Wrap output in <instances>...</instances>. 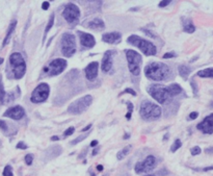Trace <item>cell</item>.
<instances>
[{"mask_svg":"<svg viewBox=\"0 0 213 176\" xmlns=\"http://www.w3.org/2000/svg\"><path fill=\"white\" fill-rule=\"evenodd\" d=\"M53 24H54V14H51L50 18H49V21L48 23H47L46 25V28H45V32H44V38H43V43L45 42V40H46L47 38V33H48L49 31H50L51 27L53 26Z\"/></svg>","mask_w":213,"mask_h":176,"instance_id":"obj_26","label":"cell"},{"mask_svg":"<svg viewBox=\"0 0 213 176\" xmlns=\"http://www.w3.org/2000/svg\"><path fill=\"white\" fill-rule=\"evenodd\" d=\"M197 117H199V113L197 112H192V113H190L189 114V120H195V119H197Z\"/></svg>","mask_w":213,"mask_h":176,"instance_id":"obj_38","label":"cell"},{"mask_svg":"<svg viewBox=\"0 0 213 176\" xmlns=\"http://www.w3.org/2000/svg\"><path fill=\"white\" fill-rule=\"evenodd\" d=\"M197 128L205 135H212L213 133V114L209 115L201 123L197 124Z\"/></svg>","mask_w":213,"mask_h":176,"instance_id":"obj_14","label":"cell"},{"mask_svg":"<svg viewBox=\"0 0 213 176\" xmlns=\"http://www.w3.org/2000/svg\"><path fill=\"white\" fill-rule=\"evenodd\" d=\"M144 176H156V175H154V174H148V175H144Z\"/></svg>","mask_w":213,"mask_h":176,"instance_id":"obj_54","label":"cell"},{"mask_svg":"<svg viewBox=\"0 0 213 176\" xmlns=\"http://www.w3.org/2000/svg\"><path fill=\"white\" fill-rule=\"evenodd\" d=\"M93 102V97L91 95H85L81 98L72 102L68 108V113L72 115H80L84 113L91 106Z\"/></svg>","mask_w":213,"mask_h":176,"instance_id":"obj_7","label":"cell"},{"mask_svg":"<svg viewBox=\"0 0 213 176\" xmlns=\"http://www.w3.org/2000/svg\"><path fill=\"white\" fill-rule=\"evenodd\" d=\"M147 91L152 98L161 104H164L172 100V96L167 91V88L162 85H150L147 88Z\"/></svg>","mask_w":213,"mask_h":176,"instance_id":"obj_5","label":"cell"},{"mask_svg":"<svg viewBox=\"0 0 213 176\" xmlns=\"http://www.w3.org/2000/svg\"><path fill=\"white\" fill-rule=\"evenodd\" d=\"M122 40L121 32L113 31V32H106L102 36V41L107 44H119Z\"/></svg>","mask_w":213,"mask_h":176,"instance_id":"obj_18","label":"cell"},{"mask_svg":"<svg viewBox=\"0 0 213 176\" xmlns=\"http://www.w3.org/2000/svg\"><path fill=\"white\" fill-rule=\"evenodd\" d=\"M144 74L149 79L154 81L164 80L170 74V67L161 62H153L144 68Z\"/></svg>","mask_w":213,"mask_h":176,"instance_id":"obj_1","label":"cell"},{"mask_svg":"<svg viewBox=\"0 0 213 176\" xmlns=\"http://www.w3.org/2000/svg\"><path fill=\"white\" fill-rule=\"evenodd\" d=\"M127 108H128V113H131L132 114L133 112V108H134V106H133V104L131 102H127Z\"/></svg>","mask_w":213,"mask_h":176,"instance_id":"obj_43","label":"cell"},{"mask_svg":"<svg viewBox=\"0 0 213 176\" xmlns=\"http://www.w3.org/2000/svg\"><path fill=\"white\" fill-rule=\"evenodd\" d=\"M210 106H211V108H213V101H212V102H211V104H210Z\"/></svg>","mask_w":213,"mask_h":176,"instance_id":"obj_55","label":"cell"},{"mask_svg":"<svg viewBox=\"0 0 213 176\" xmlns=\"http://www.w3.org/2000/svg\"><path fill=\"white\" fill-rule=\"evenodd\" d=\"M142 30L144 32V33L149 34V37H151V38H156V36H155V34H154L152 31H150V30H147V29H142Z\"/></svg>","mask_w":213,"mask_h":176,"instance_id":"obj_44","label":"cell"},{"mask_svg":"<svg viewBox=\"0 0 213 176\" xmlns=\"http://www.w3.org/2000/svg\"><path fill=\"white\" fill-rule=\"evenodd\" d=\"M205 152L206 153H213V146H211V147H208V148H206L205 149Z\"/></svg>","mask_w":213,"mask_h":176,"instance_id":"obj_45","label":"cell"},{"mask_svg":"<svg viewBox=\"0 0 213 176\" xmlns=\"http://www.w3.org/2000/svg\"><path fill=\"white\" fill-rule=\"evenodd\" d=\"M190 72H191V69H190L188 66H186V65H181V66H179V74H180L181 77H183L184 79H186V78L188 77Z\"/></svg>","mask_w":213,"mask_h":176,"instance_id":"obj_25","label":"cell"},{"mask_svg":"<svg viewBox=\"0 0 213 176\" xmlns=\"http://www.w3.org/2000/svg\"><path fill=\"white\" fill-rule=\"evenodd\" d=\"M182 22H183V29L185 32L192 33V32L195 31V26L193 25V23L191 22L190 19H183Z\"/></svg>","mask_w":213,"mask_h":176,"instance_id":"obj_23","label":"cell"},{"mask_svg":"<svg viewBox=\"0 0 213 176\" xmlns=\"http://www.w3.org/2000/svg\"><path fill=\"white\" fill-rule=\"evenodd\" d=\"M77 33L79 34V38H80V43L83 47L85 48H93L96 44V40H95L94 36L91 33H87L84 31H80L78 30Z\"/></svg>","mask_w":213,"mask_h":176,"instance_id":"obj_15","label":"cell"},{"mask_svg":"<svg viewBox=\"0 0 213 176\" xmlns=\"http://www.w3.org/2000/svg\"><path fill=\"white\" fill-rule=\"evenodd\" d=\"M2 63H3V58H2V57H0V65L2 64Z\"/></svg>","mask_w":213,"mask_h":176,"instance_id":"obj_53","label":"cell"},{"mask_svg":"<svg viewBox=\"0 0 213 176\" xmlns=\"http://www.w3.org/2000/svg\"><path fill=\"white\" fill-rule=\"evenodd\" d=\"M197 76L202 78H213V68L203 69V70L197 72Z\"/></svg>","mask_w":213,"mask_h":176,"instance_id":"obj_24","label":"cell"},{"mask_svg":"<svg viewBox=\"0 0 213 176\" xmlns=\"http://www.w3.org/2000/svg\"><path fill=\"white\" fill-rule=\"evenodd\" d=\"M80 9L74 3H68L62 11L64 20L69 24H75L76 22H78L80 18Z\"/></svg>","mask_w":213,"mask_h":176,"instance_id":"obj_11","label":"cell"},{"mask_svg":"<svg viewBox=\"0 0 213 176\" xmlns=\"http://www.w3.org/2000/svg\"><path fill=\"white\" fill-rule=\"evenodd\" d=\"M98 152H99V149H95V150L93 151V155H96Z\"/></svg>","mask_w":213,"mask_h":176,"instance_id":"obj_51","label":"cell"},{"mask_svg":"<svg viewBox=\"0 0 213 176\" xmlns=\"http://www.w3.org/2000/svg\"><path fill=\"white\" fill-rule=\"evenodd\" d=\"M16 25H17V21L13 20L12 22H11V24H9V26H8V29H7L6 36H5L4 40H3L2 47H4V46H6L7 44H8V42H9V40H11V37H12L13 32H14L15 28H16Z\"/></svg>","mask_w":213,"mask_h":176,"instance_id":"obj_21","label":"cell"},{"mask_svg":"<svg viewBox=\"0 0 213 176\" xmlns=\"http://www.w3.org/2000/svg\"><path fill=\"white\" fill-rule=\"evenodd\" d=\"M62 53L64 57H72L76 52V38L74 34L66 32L60 40Z\"/></svg>","mask_w":213,"mask_h":176,"instance_id":"obj_6","label":"cell"},{"mask_svg":"<svg viewBox=\"0 0 213 176\" xmlns=\"http://www.w3.org/2000/svg\"><path fill=\"white\" fill-rule=\"evenodd\" d=\"M24 160H25L26 165L30 166L32 164V162H33V156H32L31 154H26L25 157H24Z\"/></svg>","mask_w":213,"mask_h":176,"instance_id":"obj_33","label":"cell"},{"mask_svg":"<svg viewBox=\"0 0 213 176\" xmlns=\"http://www.w3.org/2000/svg\"><path fill=\"white\" fill-rule=\"evenodd\" d=\"M3 116L6 118H11L13 120H21L25 116V110L21 105H15L13 108H9L3 114Z\"/></svg>","mask_w":213,"mask_h":176,"instance_id":"obj_13","label":"cell"},{"mask_svg":"<svg viewBox=\"0 0 213 176\" xmlns=\"http://www.w3.org/2000/svg\"><path fill=\"white\" fill-rule=\"evenodd\" d=\"M87 135H87V133H84V135H79V137H78V138H76L75 140H73V141H72L71 144H72V145H76V144H78V143H79V142H82L83 140L86 139Z\"/></svg>","mask_w":213,"mask_h":176,"instance_id":"obj_31","label":"cell"},{"mask_svg":"<svg viewBox=\"0 0 213 176\" xmlns=\"http://www.w3.org/2000/svg\"><path fill=\"white\" fill-rule=\"evenodd\" d=\"M190 85H191V88H192V92L195 95H197V92H199V88H197V83H195V79H191L190 81Z\"/></svg>","mask_w":213,"mask_h":176,"instance_id":"obj_32","label":"cell"},{"mask_svg":"<svg viewBox=\"0 0 213 176\" xmlns=\"http://www.w3.org/2000/svg\"><path fill=\"white\" fill-rule=\"evenodd\" d=\"M91 127H92V124H88V125L85 126V127L83 128V129H82V130H81V131H83V133H84V131L88 130V129H89V128H91Z\"/></svg>","mask_w":213,"mask_h":176,"instance_id":"obj_48","label":"cell"},{"mask_svg":"<svg viewBox=\"0 0 213 176\" xmlns=\"http://www.w3.org/2000/svg\"><path fill=\"white\" fill-rule=\"evenodd\" d=\"M181 146H182L181 141H180V140H176L174 142V144L172 145V147H171V151H172V152H176L179 148H181Z\"/></svg>","mask_w":213,"mask_h":176,"instance_id":"obj_30","label":"cell"},{"mask_svg":"<svg viewBox=\"0 0 213 176\" xmlns=\"http://www.w3.org/2000/svg\"><path fill=\"white\" fill-rule=\"evenodd\" d=\"M166 88H167L168 93H170V95L172 96V98L175 96H178L179 94H181L182 91H183L182 88L180 87L178 83H172V85H170L168 87H166Z\"/></svg>","mask_w":213,"mask_h":176,"instance_id":"obj_22","label":"cell"},{"mask_svg":"<svg viewBox=\"0 0 213 176\" xmlns=\"http://www.w3.org/2000/svg\"><path fill=\"white\" fill-rule=\"evenodd\" d=\"M67 61L64 58H55L51 61L45 68L44 71L46 72L48 76H56L59 75L60 73L64 72V70L67 68Z\"/></svg>","mask_w":213,"mask_h":176,"instance_id":"obj_9","label":"cell"},{"mask_svg":"<svg viewBox=\"0 0 213 176\" xmlns=\"http://www.w3.org/2000/svg\"><path fill=\"white\" fill-rule=\"evenodd\" d=\"M127 42L131 45L136 46L147 56H152V55L157 54V48L152 42L142 39V38L138 37L136 34H131L130 37H128V39H127Z\"/></svg>","mask_w":213,"mask_h":176,"instance_id":"obj_2","label":"cell"},{"mask_svg":"<svg viewBox=\"0 0 213 176\" xmlns=\"http://www.w3.org/2000/svg\"><path fill=\"white\" fill-rule=\"evenodd\" d=\"M156 167V158L153 155H149L144 158L142 162H136L134 170L137 174L140 173H148L151 172L152 170H154V168Z\"/></svg>","mask_w":213,"mask_h":176,"instance_id":"obj_12","label":"cell"},{"mask_svg":"<svg viewBox=\"0 0 213 176\" xmlns=\"http://www.w3.org/2000/svg\"><path fill=\"white\" fill-rule=\"evenodd\" d=\"M50 94V87L47 83H40L35 90L32 92L30 100L33 103H41L44 102L45 100H47Z\"/></svg>","mask_w":213,"mask_h":176,"instance_id":"obj_10","label":"cell"},{"mask_svg":"<svg viewBox=\"0 0 213 176\" xmlns=\"http://www.w3.org/2000/svg\"><path fill=\"white\" fill-rule=\"evenodd\" d=\"M212 170H213V166H209V167L204 168V169H203V171L207 172V171H212Z\"/></svg>","mask_w":213,"mask_h":176,"instance_id":"obj_46","label":"cell"},{"mask_svg":"<svg viewBox=\"0 0 213 176\" xmlns=\"http://www.w3.org/2000/svg\"><path fill=\"white\" fill-rule=\"evenodd\" d=\"M98 144H99L98 141H97V140H94V141H92V143H91V146H92V147H96Z\"/></svg>","mask_w":213,"mask_h":176,"instance_id":"obj_47","label":"cell"},{"mask_svg":"<svg viewBox=\"0 0 213 176\" xmlns=\"http://www.w3.org/2000/svg\"><path fill=\"white\" fill-rule=\"evenodd\" d=\"M89 28L92 29H96V30H103L105 28V23L102 19L100 18H95L92 21H89L88 24H87Z\"/></svg>","mask_w":213,"mask_h":176,"instance_id":"obj_20","label":"cell"},{"mask_svg":"<svg viewBox=\"0 0 213 176\" xmlns=\"http://www.w3.org/2000/svg\"><path fill=\"white\" fill-rule=\"evenodd\" d=\"M7 124L5 121H3V120H0V129L3 131H6L7 130Z\"/></svg>","mask_w":213,"mask_h":176,"instance_id":"obj_36","label":"cell"},{"mask_svg":"<svg viewBox=\"0 0 213 176\" xmlns=\"http://www.w3.org/2000/svg\"><path fill=\"white\" fill-rule=\"evenodd\" d=\"M0 147H1V141H0Z\"/></svg>","mask_w":213,"mask_h":176,"instance_id":"obj_56","label":"cell"},{"mask_svg":"<svg viewBox=\"0 0 213 176\" xmlns=\"http://www.w3.org/2000/svg\"><path fill=\"white\" fill-rule=\"evenodd\" d=\"M74 131H75V128H74V127H69V128H68V129H67V130L64 133V137H69V135H73Z\"/></svg>","mask_w":213,"mask_h":176,"instance_id":"obj_35","label":"cell"},{"mask_svg":"<svg viewBox=\"0 0 213 176\" xmlns=\"http://www.w3.org/2000/svg\"><path fill=\"white\" fill-rule=\"evenodd\" d=\"M58 139H59L58 137H52L51 138V141H58Z\"/></svg>","mask_w":213,"mask_h":176,"instance_id":"obj_50","label":"cell"},{"mask_svg":"<svg viewBox=\"0 0 213 176\" xmlns=\"http://www.w3.org/2000/svg\"><path fill=\"white\" fill-rule=\"evenodd\" d=\"M125 93H129V94H131L132 96H136V92L134 91L133 89H130V88H127V89L125 90V91L123 92L122 94H125Z\"/></svg>","mask_w":213,"mask_h":176,"instance_id":"obj_37","label":"cell"},{"mask_svg":"<svg viewBox=\"0 0 213 176\" xmlns=\"http://www.w3.org/2000/svg\"><path fill=\"white\" fill-rule=\"evenodd\" d=\"M126 57L130 72L134 76H138L140 73V66L142 64V56L134 50H126Z\"/></svg>","mask_w":213,"mask_h":176,"instance_id":"obj_8","label":"cell"},{"mask_svg":"<svg viewBox=\"0 0 213 176\" xmlns=\"http://www.w3.org/2000/svg\"><path fill=\"white\" fill-rule=\"evenodd\" d=\"M175 56H176V54L174 52H167L163 55V58H172V57H175Z\"/></svg>","mask_w":213,"mask_h":176,"instance_id":"obj_41","label":"cell"},{"mask_svg":"<svg viewBox=\"0 0 213 176\" xmlns=\"http://www.w3.org/2000/svg\"><path fill=\"white\" fill-rule=\"evenodd\" d=\"M130 150H131V146H127V147H125V148H123L122 150H120L119 152H117V158L119 160H122L123 158H125L127 155H128Z\"/></svg>","mask_w":213,"mask_h":176,"instance_id":"obj_27","label":"cell"},{"mask_svg":"<svg viewBox=\"0 0 213 176\" xmlns=\"http://www.w3.org/2000/svg\"><path fill=\"white\" fill-rule=\"evenodd\" d=\"M49 7H50V3H49L48 1H44V2L42 3V9H43L44 11H46V9H48Z\"/></svg>","mask_w":213,"mask_h":176,"instance_id":"obj_42","label":"cell"},{"mask_svg":"<svg viewBox=\"0 0 213 176\" xmlns=\"http://www.w3.org/2000/svg\"><path fill=\"white\" fill-rule=\"evenodd\" d=\"M161 114H162V110L156 103H153L151 101H144L140 104L139 115L144 120H147V121L157 120L161 117Z\"/></svg>","mask_w":213,"mask_h":176,"instance_id":"obj_3","label":"cell"},{"mask_svg":"<svg viewBox=\"0 0 213 176\" xmlns=\"http://www.w3.org/2000/svg\"><path fill=\"white\" fill-rule=\"evenodd\" d=\"M113 50H108L104 53V56L102 58V70L104 72H109L111 67H113Z\"/></svg>","mask_w":213,"mask_h":176,"instance_id":"obj_19","label":"cell"},{"mask_svg":"<svg viewBox=\"0 0 213 176\" xmlns=\"http://www.w3.org/2000/svg\"><path fill=\"white\" fill-rule=\"evenodd\" d=\"M16 147H17V149H27V145H26L24 142H19Z\"/></svg>","mask_w":213,"mask_h":176,"instance_id":"obj_40","label":"cell"},{"mask_svg":"<svg viewBox=\"0 0 213 176\" xmlns=\"http://www.w3.org/2000/svg\"><path fill=\"white\" fill-rule=\"evenodd\" d=\"M171 2H172V1H170V0H163V1H160V3H159V7L167 6V5L170 4Z\"/></svg>","mask_w":213,"mask_h":176,"instance_id":"obj_39","label":"cell"},{"mask_svg":"<svg viewBox=\"0 0 213 176\" xmlns=\"http://www.w3.org/2000/svg\"><path fill=\"white\" fill-rule=\"evenodd\" d=\"M9 65L12 67V71L16 79H21L26 73V63L22 54L19 52H14L9 56Z\"/></svg>","mask_w":213,"mask_h":176,"instance_id":"obj_4","label":"cell"},{"mask_svg":"<svg viewBox=\"0 0 213 176\" xmlns=\"http://www.w3.org/2000/svg\"><path fill=\"white\" fill-rule=\"evenodd\" d=\"M62 148L58 145H54V146H51L45 151L44 153V160L45 162H49V160H54L55 157H57L62 154Z\"/></svg>","mask_w":213,"mask_h":176,"instance_id":"obj_16","label":"cell"},{"mask_svg":"<svg viewBox=\"0 0 213 176\" xmlns=\"http://www.w3.org/2000/svg\"><path fill=\"white\" fill-rule=\"evenodd\" d=\"M2 175L3 176H14V174H13V168H12V166H9V165L5 166L4 169H3Z\"/></svg>","mask_w":213,"mask_h":176,"instance_id":"obj_29","label":"cell"},{"mask_svg":"<svg viewBox=\"0 0 213 176\" xmlns=\"http://www.w3.org/2000/svg\"><path fill=\"white\" fill-rule=\"evenodd\" d=\"M98 71H99V64L98 62H92L89 63L85 68V76L88 80H94L96 79V77L98 76Z\"/></svg>","mask_w":213,"mask_h":176,"instance_id":"obj_17","label":"cell"},{"mask_svg":"<svg viewBox=\"0 0 213 176\" xmlns=\"http://www.w3.org/2000/svg\"><path fill=\"white\" fill-rule=\"evenodd\" d=\"M5 97H6V93H5L4 87H3L2 79L0 78V105L5 102Z\"/></svg>","mask_w":213,"mask_h":176,"instance_id":"obj_28","label":"cell"},{"mask_svg":"<svg viewBox=\"0 0 213 176\" xmlns=\"http://www.w3.org/2000/svg\"><path fill=\"white\" fill-rule=\"evenodd\" d=\"M201 148H200L199 146H195L191 148V150H190V152H191V155H197V154L201 153Z\"/></svg>","mask_w":213,"mask_h":176,"instance_id":"obj_34","label":"cell"},{"mask_svg":"<svg viewBox=\"0 0 213 176\" xmlns=\"http://www.w3.org/2000/svg\"><path fill=\"white\" fill-rule=\"evenodd\" d=\"M97 170H98L99 172L103 171V166H102V165H98V166H97Z\"/></svg>","mask_w":213,"mask_h":176,"instance_id":"obj_49","label":"cell"},{"mask_svg":"<svg viewBox=\"0 0 213 176\" xmlns=\"http://www.w3.org/2000/svg\"><path fill=\"white\" fill-rule=\"evenodd\" d=\"M129 138V135L128 133H126V135H125V137H124V139H128Z\"/></svg>","mask_w":213,"mask_h":176,"instance_id":"obj_52","label":"cell"}]
</instances>
